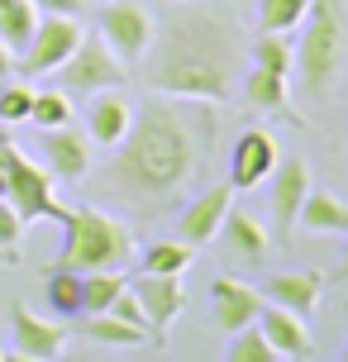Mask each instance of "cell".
Instances as JSON below:
<instances>
[{"label":"cell","mask_w":348,"mask_h":362,"mask_svg":"<svg viewBox=\"0 0 348 362\" xmlns=\"http://www.w3.org/2000/svg\"><path fill=\"white\" fill-rule=\"evenodd\" d=\"M210 144H215L210 100H182L153 90L144 105H134V124L115 144L105 186L139 210H158L201 177Z\"/></svg>","instance_id":"cell-1"},{"label":"cell","mask_w":348,"mask_h":362,"mask_svg":"<svg viewBox=\"0 0 348 362\" xmlns=\"http://www.w3.org/2000/svg\"><path fill=\"white\" fill-rule=\"evenodd\" d=\"M238 29L234 19L210 10V5H186L153 24L148 43V90L182 95V100H210L224 105L234 95L238 76Z\"/></svg>","instance_id":"cell-2"},{"label":"cell","mask_w":348,"mask_h":362,"mask_svg":"<svg viewBox=\"0 0 348 362\" xmlns=\"http://www.w3.org/2000/svg\"><path fill=\"white\" fill-rule=\"evenodd\" d=\"M134 257V229L124 219L105 215L95 205H76L62 219V253L53 267L67 272H100V267H129Z\"/></svg>","instance_id":"cell-3"},{"label":"cell","mask_w":348,"mask_h":362,"mask_svg":"<svg viewBox=\"0 0 348 362\" xmlns=\"http://www.w3.org/2000/svg\"><path fill=\"white\" fill-rule=\"evenodd\" d=\"M301 43H296L291 67L301 72V86L320 95V90L334 81L339 72V57H344V24H339V10L334 0H311V10L301 19Z\"/></svg>","instance_id":"cell-4"},{"label":"cell","mask_w":348,"mask_h":362,"mask_svg":"<svg viewBox=\"0 0 348 362\" xmlns=\"http://www.w3.org/2000/svg\"><path fill=\"white\" fill-rule=\"evenodd\" d=\"M0 167H5V200L19 210L24 224H38V219L62 224L67 219V205L53 191V172L48 167H34L10 139H0Z\"/></svg>","instance_id":"cell-5"},{"label":"cell","mask_w":348,"mask_h":362,"mask_svg":"<svg viewBox=\"0 0 348 362\" xmlns=\"http://www.w3.org/2000/svg\"><path fill=\"white\" fill-rule=\"evenodd\" d=\"M120 81H124V62L115 57V48L100 34H81L67 62L57 67V86L67 95H81V100L105 86H120Z\"/></svg>","instance_id":"cell-6"},{"label":"cell","mask_w":348,"mask_h":362,"mask_svg":"<svg viewBox=\"0 0 348 362\" xmlns=\"http://www.w3.org/2000/svg\"><path fill=\"white\" fill-rule=\"evenodd\" d=\"M76 38H81L76 15H38L29 43L19 48V72H24V76L57 72V67L67 62V53L76 48Z\"/></svg>","instance_id":"cell-7"},{"label":"cell","mask_w":348,"mask_h":362,"mask_svg":"<svg viewBox=\"0 0 348 362\" xmlns=\"http://www.w3.org/2000/svg\"><path fill=\"white\" fill-rule=\"evenodd\" d=\"M100 38L115 48L120 62H139L153 43V15L139 0H110L100 10Z\"/></svg>","instance_id":"cell-8"},{"label":"cell","mask_w":348,"mask_h":362,"mask_svg":"<svg viewBox=\"0 0 348 362\" xmlns=\"http://www.w3.org/2000/svg\"><path fill=\"white\" fill-rule=\"evenodd\" d=\"M234 205V186L220 181V186H201L196 196L186 200V210L177 215V238H186L191 248H201L210 238H220V224Z\"/></svg>","instance_id":"cell-9"},{"label":"cell","mask_w":348,"mask_h":362,"mask_svg":"<svg viewBox=\"0 0 348 362\" xmlns=\"http://www.w3.org/2000/svg\"><path fill=\"white\" fill-rule=\"evenodd\" d=\"M282 163V148L267 129H243L234 139V153H229V186L234 191H253L272 177V167Z\"/></svg>","instance_id":"cell-10"},{"label":"cell","mask_w":348,"mask_h":362,"mask_svg":"<svg viewBox=\"0 0 348 362\" xmlns=\"http://www.w3.org/2000/svg\"><path fill=\"white\" fill-rule=\"evenodd\" d=\"M134 296H139V305L148 315V329H153V339H163L167 329L182 320L186 310V291H182V276H163V272H139V281H129Z\"/></svg>","instance_id":"cell-11"},{"label":"cell","mask_w":348,"mask_h":362,"mask_svg":"<svg viewBox=\"0 0 348 362\" xmlns=\"http://www.w3.org/2000/svg\"><path fill=\"white\" fill-rule=\"evenodd\" d=\"M267 181H272V234H282V243H286L296 229V215H301V200L315 186L311 167L301 163V158H282Z\"/></svg>","instance_id":"cell-12"},{"label":"cell","mask_w":348,"mask_h":362,"mask_svg":"<svg viewBox=\"0 0 348 362\" xmlns=\"http://www.w3.org/2000/svg\"><path fill=\"white\" fill-rule=\"evenodd\" d=\"M267 305V296L248 281H238V276H215V286H210V315H215V325L224 334H238L243 325H257V315Z\"/></svg>","instance_id":"cell-13"},{"label":"cell","mask_w":348,"mask_h":362,"mask_svg":"<svg viewBox=\"0 0 348 362\" xmlns=\"http://www.w3.org/2000/svg\"><path fill=\"white\" fill-rule=\"evenodd\" d=\"M10 334H15V358L24 362H53L62 358V344H67V329L53 325V320H38L29 305L10 310Z\"/></svg>","instance_id":"cell-14"},{"label":"cell","mask_w":348,"mask_h":362,"mask_svg":"<svg viewBox=\"0 0 348 362\" xmlns=\"http://www.w3.org/2000/svg\"><path fill=\"white\" fill-rule=\"evenodd\" d=\"M134 124V100H129L120 86H105L86 95V134H91L95 148H115Z\"/></svg>","instance_id":"cell-15"},{"label":"cell","mask_w":348,"mask_h":362,"mask_svg":"<svg viewBox=\"0 0 348 362\" xmlns=\"http://www.w3.org/2000/svg\"><path fill=\"white\" fill-rule=\"evenodd\" d=\"M91 134L86 129H72V124H57V129H43V158H48V172L62 181H81L91 172Z\"/></svg>","instance_id":"cell-16"},{"label":"cell","mask_w":348,"mask_h":362,"mask_svg":"<svg viewBox=\"0 0 348 362\" xmlns=\"http://www.w3.org/2000/svg\"><path fill=\"white\" fill-rule=\"evenodd\" d=\"M257 329L267 334V344H272L282 358H315V344H311V329H306V315H296V310L267 300V305H262V315H257Z\"/></svg>","instance_id":"cell-17"},{"label":"cell","mask_w":348,"mask_h":362,"mask_svg":"<svg viewBox=\"0 0 348 362\" xmlns=\"http://www.w3.org/2000/svg\"><path fill=\"white\" fill-rule=\"evenodd\" d=\"M320 291H325V281H320V272H311V267L277 272V276L262 281V296L277 300V305H286V310H296V315H311V310L320 305Z\"/></svg>","instance_id":"cell-18"},{"label":"cell","mask_w":348,"mask_h":362,"mask_svg":"<svg viewBox=\"0 0 348 362\" xmlns=\"http://www.w3.org/2000/svg\"><path fill=\"white\" fill-rule=\"evenodd\" d=\"M220 238L229 243V253L243 257V262H262L267 248H272V229H262L257 215L234 210V205H229V215H224V224H220Z\"/></svg>","instance_id":"cell-19"},{"label":"cell","mask_w":348,"mask_h":362,"mask_svg":"<svg viewBox=\"0 0 348 362\" xmlns=\"http://www.w3.org/2000/svg\"><path fill=\"white\" fill-rule=\"evenodd\" d=\"M301 229L311 234H348V205L325 186H311L306 200H301V215H296Z\"/></svg>","instance_id":"cell-20"},{"label":"cell","mask_w":348,"mask_h":362,"mask_svg":"<svg viewBox=\"0 0 348 362\" xmlns=\"http://www.w3.org/2000/svg\"><path fill=\"white\" fill-rule=\"evenodd\" d=\"M243 100H248L253 110H277V115H291V86H286V72L248 67V76H243Z\"/></svg>","instance_id":"cell-21"},{"label":"cell","mask_w":348,"mask_h":362,"mask_svg":"<svg viewBox=\"0 0 348 362\" xmlns=\"http://www.w3.org/2000/svg\"><path fill=\"white\" fill-rule=\"evenodd\" d=\"M129 286L124 267H100V272H81V315H95V310H110V300Z\"/></svg>","instance_id":"cell-22"},{"label":"cell","mask_w":348,"mask_h":362,"mask_svg":"<svg viewBox=\"0 0 348 362\" xmlns=\"http://www.w3.org/2000/svg\"><path fill=\"white\" fill-rule=\"evenodd\" d=\"M86 339L91 344H110V348H134V344H148L144 329H134L129 320L110 315V310H95L91 320H86Z\"/></svg>","instance_id":"cell-23"},{"label":"cell","mask_w":348,"mask_h":362,"mask_svg":"<svg viewBox=\"0 0 348 362\" xmlns=\"http://www.w3.org/2000/svg\"><path fill=\"white\" fill-rule=\"evenodd\" d=\"M34 24H38V5L34 0H0V38H5L15 53L29 43Z\"/></svg>","instance_id":"cell-24"},{"label":"cell","mask_w":348,"mask_h":362,"mask_svg":"<svg viewBox=\"0 0 348 362\" xmlns=\"http://www.w3.org/2000/svg\"><path fill=\"white\" fill-rule=\"evenodd\" d=\"M191 267V243L186 238H158L144 248V272H163V276H182Z\"/></svg>","instance_id":"cell-25"},{"label":"cell","mask_w":348,"mask_h":362,"mask_svg":"<svg viewBox=\"0 0 348 362\" xmlns=\"http://www.w3.org/2000/svg\"><path fill=\"white\" fill-rule=\"evenodd\" d=\"M43 296H48V305H53L62 320H76V315H81V272L57 267L53 276H48Z\"/></svg>","instance_id":"cell-26"},{"label":"cell","mask_w":348,"mask_h":362,"mask_svg":"<svg viewBox=\"0 0 348 362\" xmlns=\"http://www.w3.org/2000/svg\"><path fill=\"white\" fill-rule=\"evenodd\" d=\"M311 0H257V29L267 34H291L296 24L306 19Z\"/></svg>","instance_id":"cell-27"},{"label":"cell","mask_w":348,"mask_h":362,"mask_svg":"<svg viewBox=\"0 0 348 362\" xmlns=\"http://www.w3.org/2000/svg\"><path fill=\"white\" fill-rule=\"evenodd\" d=\"M253 67H267V72H286L291 76V57H296V48H291V38L286 34H267V29H257V38H253Z\"/></svg>","instance_id":"cell-28"},{"label":"cell","mask_w":348,"mask_h":362,"mask_svg":"<svg viewBox=\"0 0 348 362\" xmlns=\"http://www.w3.org/2000/svg\"><path fill=\"white\" fill-rule=\"evenodd\" d=\"M29 124L38 129H57V124H72V95L57 86V90H34V105H29Z\"/></svg>","instance_id":"cell-29"},{"label":"cell","mask_w":348,"mask_h":362,"mask_svg":"<svg viewBox=\"0 0 348 362\" xmlns=\"http://www.w3.org/2000/svg\"><path fill=\"white\" fill-rule=\"evenodd\" d=\"M224 358H229V362H277L282 353L267 344V334H262L257 325H243L234 334V344L224 348Z\"/></svg>","instance_id":"cell-30"},{"label":"cell","mask_w":348,"mask_h":362,"mask_svg":"<svg viewBox=\"0 0 348 362\" xmlns=\"http://www.w3.org/2000/svg\"><path fill=\"white\" fill-rule=\"evenodd\" d=\"M19 243H24V219L0 196V262H19Z\"/></svg>","instance_id":"cell-31"},{"label":"cell","mask_w":348,"mask_h":362,"mask_svg":"<svg viewBox=\"0 0 348 362\" xmlns=\"http://www.w3.org/2000/svg\"><path fill=\"white\" fill-rule=\"evenodd\" d=\"M29 105H34V90L29 86H0V124H24L29 119Z\"/></svg>","instance_id":"cell-32"},{"label":"cell","mask_w":348,"mask_h":362,"mask_svg":"<svg viewBox=\"0 0 348 362\" xmlns=\"http://www.w3.org/2000/svg\"><path fill=\"white\" fill-rule=\"evenodd\" d=\"M110 315H120V320H129L134 329H144L148 339H153V329H148V315H144V305H139V296H134V286H124L120 296L110 300Z\"/></svg>","instance_id":"cell-33"},{"label":"cell","mask_w":348,"mask_h":362,"mask_svg":"<svg viewBox=\"0 0 348 362\" xmlns=\"http://www.w3.org/2000/svg\"><path fill=\"white\" fill-rule=\"evenodd\" d=\"M34 5L43 10V15H76L86 0H34Z\"/></svg>","instance_id":"cell-34"},{"label":"cell","mask_w":348,"mask_h":362,"mask_svg":"<svg viewBox=\"0 0 348 362\" xmlns=\"http://www.w3.org/2000/svg\"><path fill=\"white\" fill-rule=\"evenodd\" d=\"M10 72H15V48H10V43L0 38V81H5Z\"/></svg>","instance_id":"cell-35"},{"label":"cell","mask_w":348,"mask_h":362,"mask_svg":"<svg viewBox=\"0 0 348 362\" xmlns=\"http://www.w3.org/2000/svg\"><path fill=\"white\" fill-rule=\"evenodd\" d=\"M348 238V234H344ZM339 281H348V243H344V257H339Z\"/></svg>","instance_id":"cell-36"},{"label":"cell","mask_w":348,"mask_h":362,"mask_svg":"<svg viewBox=\"0 0 348 362\" xmlns=\"http://www.w3.org/2000/svg\"><path fill=\"white\" fill-rule=\"evenodd\" d=\"M0 196H5V167H0Z\"/></svg>","instance_id":"cell-37"},{"label":"cell","mask_w":348,"mask_h":362,"mask_svg":"<svg viewBox=\"0 0 348 362\" xmlns=\"http://www.w3.org/2000/svg\"><path fill=\"white\" fill-rule=\"evenodd\" d=\"M344 325H348V310H344ZM344 362H348V348H344Z\"/></svg>","instance_id":"cell-38"},{"label":"cell","mask_w":348,"mask_h":362,"mask_svg":"<svg viewBox=\"0 0 348 362\" xmlns=\"http://www.w3.org/2000/svg\"><path fill=\"white\" fill-rule=\"evenodd\" d=\"M0 362H5V353H0Z\"/></svg>","instance_id":"cell-39"}]
</instances>
